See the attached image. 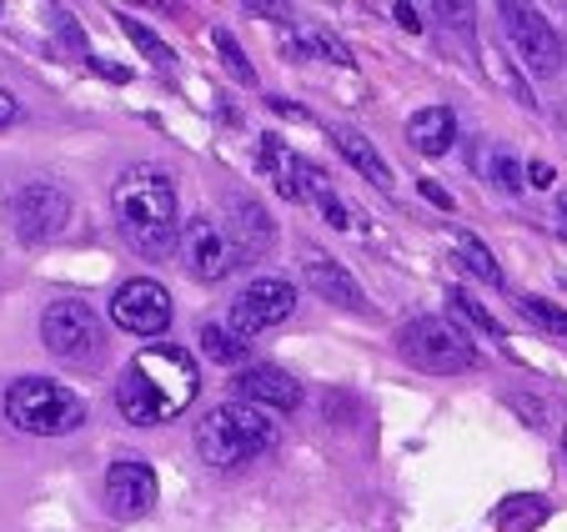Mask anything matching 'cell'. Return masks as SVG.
I'll use <instances>...</instances> for the list:
<instances>
[{
  "label": "cell",
  "mask_w": 567,
  "mask_h": 532,
  "mask_svg": "<svg viewBox=\"0 0 567 532\" xmlns=\"http://www.w3.org/2000/svg\"><path fill=\"white\" fill-rule=\"evenodd\" d=\"M457 256L477 272L482 282H493V287H503V266H497V256L487 252V246L477 242V236H457Z\"/></svg>",
  "instance_id": "cell-21"
},
{
  "label": "cell",
  "mask_w": 567,
  "mask_h": 532,
  "mask_svg": "<svg viewBox=\"0 0 567 532\" xmlns=\"http://www.w3.org/2000/svg\"><path fill=\"white\" fill-rule=\"evenodd\" d=\"M291 311H297V287H291V282H281V277H261V282H251L247 291H236L231 307H226L221 327L231 331V337L251 341V337H261L267 327L287 321Z\"/></svg>",
  "instance_id": "cell-7"
},
{
  "label": "cell",
  "mask_w": 567,
  "mask_h": 532,
  "mask_svg": "<svg viewBox=\"0 0 567 532\" xmlns=\"http://www.w3.org/2000/svg\"><path fill=\"white\" fill-rule=\"evenodd\" d=\"M417 192H422V196H427V202H437V206H452V196H447V192H442V186H437V182H422V186H417Z\"/></svg>",
  "instance_id": "cell-30"
},
{
  "label": "cell",
  "mask_w": 567,
  "mask_h": 532,
  "mask_svg": "<svg viewBox=\"0 0 567 532\" xmlns=\"http://www.w3.org/2000/svg\"><path fill=\"white\" fill-rule=\"evenodd\" d=\"M396 21H402V25H408V31H417V11H412V6H396Z\"/></svg>",
  "instance_id": "cell-33"
},
{
  "label": "cell",
  "mask_w": 567,
  "mask_h": 532,
  "mask_svg": "<svg viewBox=\"0 0 567 532\" xmlns=\"http://www.w3.org/2000/svg\"><path fill=\"white\" fill-rule=\"evenodd\" d=\"M301 277H307V287L317 291V297L337 301V307H347V311H367V297H362V287H357V277L342 262H332V256L307 252L301 256Z\"/></svg>",
  "instance_id": "cell-14"
},
{
  "label": "cell",
  "mask_w": 567,
  "mask_h": 532,
  "mask_svg": "<svg viewBox=\"0 0 567 532\" xmlns=\"http://www.w3.org/2000/svg\"><path fill=\"white\" fill-rule=\"evenodd\" d=\"M111 321L126 327L131 337H161V331L172 327V297H166L161 282L131 277V282H121L116 297H111Z\"/></svg>",
  "instance_id": "cell-9"
},
{
  "label": "cell",
  "mask_w": 567,
  "mask_h": 532,
  "mask_svg": "<svg viewBox=\"0 0 567 532\" xmlns=\"http://www.w3.org/2000/svg\"><path fill=\"white\" fill-rule=\"evenodd\" d=\"M196 387H202V377H196L192 351L161 341V347H146L131 357V367L116 382V407L126 422L161 427L196 402Z\"/></svg>",
  "instance_id": "cell-1"
},
{
  "label": "cell",
  "mask_w": 567,
  "mask_h": 532,
  "mask_svg": "<svg viewBox=\"0 0 567 532\" xmlns=\"http://www.w3.org/2000/svg\"><path fill=\"white\" fill-rule=\"evenodd\" d=\"M297 182H301V196H311L317 202V212L327 216V226H337V232H347L352 226V216H347V206H342V196L332 192V186L317 176V166H307V161H297Z\"/></svg>",
  "instance_id": "cell-18"
},
{
  "label": "cell",
  "mask_w": 567,
  "mask_h": 532,
  "mask_svg": "<svg viewBox=\"0 0 567 532\" xmlns=\"http://www.w3.org/2000/svg\"><path fill=\"white\" fill-rule=\"evenodd\" d=\"M517 307H523V317L537 321L543 331H553V337H567V311L563 307H553V301H543V297H523Z\"/></svg>",
  "instance_id": "cell-23"
},
{
  "label": "cell",
  "mask_w": 567,
  "mask_h": 532,
  "mask_svg": "<svg viewBox=\"0 0 567 532\" xmlns=\"http://www.w3.org/2000/svg\"><path fill=\"white\" fill-rule=\"evenodd\" d=\"M513 402H517V412H523L527 417V422H543V402H533V397H513Z\"/></svg>",
  "instance_id": "cell-28"
},
{
  "label": "cell",
  "mask_w": 567,
  "mask_h": 532,
  "mask_svg": "<svg viewBox=\"0 0 567 532\" xmlns=\"http://www.w3.org/2000/svg\"><path fill=\"white\" fill-rule=\"evenodd\" d=\"M452 307H457V311H462V317H467V321H472V327H487V331H497V321H493V317H487V307H482V301H472V297H467V291H452Z\"/></svg>",
  "instance_id": "cell-26"
},
{
  "label": "cell",
  "mask_w": 567,
  "mask_h": 532,
  "mask_svg": "<svg viewBox=\"0 0 567 532\" xmlns=\"http://www.w3.org/2000/svg\"><path fill=\"white\" fill-rule=\"evenodd\" d=\"M493 176L507 186V192H517V186H523V171H517L513 151H497V156H493Z\"/></svg>",
  "instance_id": "cell-27"
},
{
  "label": "cell",
  "mask_w": 567,
  "mask_h": 532,
  "mask_svg": "<svg viewBox=\"0 0 567 532\" xmlns=\"http://www.w3.org/2000/svg\"><path fill=\"white\" fill-rule=\"evenodd\" d=\"M408 141L422 156H447L452 141H457V116H452L447 106H422L417 116L408 121Z\"/></svg>",
  "instance_id": "cell-17"
},
{
  "label": "cell",
  "mask_w": 567,
  "mask_h": 532,
  "mask_svg": "<svg viewBox=\"0 0 567 532\" xmlns=\"http://www.w3.org/2000/svg\"><path fill=\"white\" fill-rule=\"evenodd\" d=\"M176 252L186 256L192 277H202V282H221L226 272H231V262H236L231 236H226L216 222H206V216H192V222H186L182 246H176Z\"/></svg>",
  "instance_id": "cell-11"
},
{
  "label": "cell",
  "mask_w": 567,
  "mask_h": 532,
  "mask_svg": "<svg viewBox=\"0 0 567 532\" xmlns=\"http://www.w3.org/2000/svg\"><path fill=\"white\" fill-rule=\"evenodd\" d=\"M271 448H277V422L261 407L226 402V407H212L202 417V427H196V452L212 468H241V462L261 458Z\"/></svg>",
  "instance_id": "cell-3"
},
{
  "label": "cell",
  "mask_w": 567,
  "mask_h": 532,
  "mask_svg": "<svg viewBox=\"0 0 567 532\" xmlns=\"http://www.w3.org/2000/svg\"><path fill=\"white\" fill-rule=\"evenodd\" d=\"M503 31L513 35L527 71H537V75L563 71V35L547 25L543 11H533V6H503Z\"/></svg>",
  "instance_id": "cell-10"
},
{
  "label": "cell",
  "mask_w": 567,
  "mask_h": 532,
  "mask_svg": "<svg viewBox=\"0 0 567 532\" xmlns=\"http://www.w3.org/2000/svg\"><path fill=\"white\" fill-rule=\"evenodd\" d=\"M111 212L131 252L146 262H166L182 246V206H176V186L166 171L126 166L111 186Z\"/></svg>",
  "instance_id": "cell-2"
},
{
  "label": "cell",
  "mask_w": 567,
  "mask_h": 532,
  "mask_svg": "<svg viewBox=\"0 0 567 532\" xmlns=\"http://www.w3.org/2000/svg\"><path fill=\"white\" fill-rule=\"evenodd\" d=\"M16 121V101H11V91H0V131Z\"/></svg>",
  "instance_id": "cell-32"
},
{
  "label": "cell",
  "mask_w": 567,
  "mask_h": 532,
  "mask_svg": "<svg viewBox=\"0 0 567 532\" xmlns=\"http://www.w3.org/2000/svg\"><path fill=\"white\" fill-rule=\"evenodd\" d=\"M527 176H533V186H553V166H547V161H533Z\"/></svg>",
  "instance_id": "cell-31"
},
{
  "label": "cell",
  "mask_w": 567,
  "mask_h": 532,
  "mask_svg": "<svg viewBox=\"0 0 567 532\" xmlns=\"http://www.w3.org/2000/svg\"><path fill=\"white\" fill-rule=\"evenodd\" d=\"M547 518V508L537 498H513L503 508V532H533V522Z\"/></svg>",
  "instance_id": "cell-24"
},
{
  "label": "cell",
  "mask_w": 567,
  "mask_h": 532,
  "mask_svg": "<svg viewBox=\"0 0 567 532\" xmlns=\"http://www.w3.org/2000/svg\"><path fill=\"white\" fill-rule=\"evenodd\" d=\"M71 222V196L51 182H25L21 192L11 196V226L21 242L41 246L51 236H61V226Z\"/></svg>",
  "instance_id": "cell-8"
},
{
  "label": "cell",
  "mask_w": 567,
  "mask_h": 532,
  "mask_svg": "<svg viewBox=\"0 0 567 532\" xmlns=\"http://www.w3.org/2000/svg\"><path fill=\"white\" fill-rule=\"evenodd\" d=\"M332 141H337V151H342L347 166H357V171L367 176V182L386 186V192L396 186V176H392V166H386V156L362 136V131H352V126H332Z\"/></svg>",
  "instance_id": "cell-16"
},
{
  "label": "cell",
  "mask_w": 567,
  "mask_h": 532,
  "mask_svg": "<svg viewBox=\"0 0 567 532\" xmlns=\"http://www.w3.org/2000/svg\"><path fill=\"white\" fill-rule=\"evenodd\" d=\"M557 212H563V222H567V192H563V196H557Z\"/></svg>",
  "instance_id": "cell-34"
},
{
  "label": "cell",
  "mask_w": 567,
  "mask_h": 532,
  "mask_svg": "<svg viewBox=\"0 0 567 532\" xmlns=\"http://www.w3.org/2000/svg\"><path fill=\"white\" fill-rule=\"evenodd\" d=\"M41 337L55 357H65V362H91V357H101V347H106V331H101L96 311L75 297H61L45 307Z\"/></svg>",
  "instance_id": "cell-6"
},
{
  "label": "cell",
  "mask_w": 567,
  "mask_h": 532,
  "mask_svg": "<svg viewBox=\"0 0 567 532\" xmlns=\"http://www.w3.org/2000/svg\"><path fill=\"white\" fill-rule=\"evenodd\" d=\"M202 347H206V357H212L216 367H241L247 362V341L231 337L221 321H206L202 327Z\"/></svg>",
  "instance_id": "cell-20"
},
{
  "label": "cell",
  "mask_w": 567,
  "mask_h": 532,
  "mask_svg": "<svg viewBox=\"0 0 567 532\" xmlns=\"http://www.w3.org/2000/svg\"><path fill=\"white\" fill-rule=\"evenodd\" d=\"M402 357L422 372H472L477 367V347L462 337V327L442 317H417L402 331Z\"/></svg>",
  "instance_id": "cell-5"
},
{
  "label": "cell",
  "mask_w": 567,
  "mask_h": 532,
  "mask_svg": "<svg viewBox=\"0 0 567 532\" xmlns=\"http://www.w3.org/2000/svg\"><path fill=\"white\" fill-rule=\"evenodd\" d=\"M271 111H277V116H297V121H311L307 111H301V106H291V101H281V96H271Z\"/></svg>",
  "instance_id": "cell-29"
},
{
  "label": "cell",
  "mask_w": 567,
  "mask_h": 532,
  "mask_svg": "<svg viewBox=\"0 0 567 532\" xmlns=\"http://www.w3.org/2000/svg\"><path fill=\"white\" fill-rule=\"evenodd\" d=\"M261 156H267V171H271V182H277V192L287 196V202H301V182H297V161L301 156H291L277 136L261 141Z\"/></svg>",
  "instance_id": "cell-19"
},
{
  "label": "cell",
  "mask_w": 567,
  "mask_h": 532,
  "mask_svg": "<svg viewBox=\"0 0 567 532\" xmlns=\"http://www.w3.org/2000/svg\"><path fill=\"white\" fill-rule=\"evenodd\" d=\"M236 392L247 397V407H271V412L301 407V382L287 367H247V372H236Z\"/></svg>",
  "instance_id": "cell-13"
},
{
  "label": "cell",
  "mask_w": 567,
  "mask_h": 532,
  "mask_svg": "<svg viewBox=\"0 0 567 532\" xmlns=\"http://www.w3.org/2000/svg\"><path fill=\"white\" fill-rule=\"evenodd\" d=\"M116 21H121V31H126V35H131V41H136V45H141V51H146V55H151V61H166V65H172V61H176V55H172V51H166V45H161V35H156V31H146V25H141V21H131V16H126V11H121V16H116Z\"/></svg>",
  "instance_id": "cell-25"
},
{
  "label": "cell",
  "mask_w": 567,
  "mask_h": 532,
  "mask_svg": "<svg viewBox=\"0 0 567 532\" xmlns=\"http://www.w3.org/2000/svg\"><path fill=\"white\" fill-rule=\"evenodd\" d=\"M212 45H216V55L226 61V71H231L236 81H247V85L257 81V71H251V61L241 55V45H236V35H231V31H221V25H216V31H212Z\"/></svg>",
  "instance_id": "cell-22"
},
{
  "label": "cell",
  "mask_w": 567,
  "mask_h": 532,
  "mask_svg": "<svg viewBox=\"0 0 567 532\" xmlns=\"http://www.w3.org/2000/svg\"><path fill=\"white\" fill-rule=\"evenodd\" d=\"M106 508L116 512L121 522L146 518V512L156 508V472H151L146 462H136V458L111 462V472H106Z\"/></svg>",
  "instance_id": "cell-12"
},
{
  "label": "cell",
  "mask_w": 567,
  "mask_h": 532,
  "mask_svg": "<svg viewBox=\"0 0 567 532\" xmlns=\"http://www.w3.org/2000/svg\"><path fill=\"white\" fill-rule=\"evenodd\" d=\"M6 417L31 437H61V432H75V427L86 422V402H81V392H71L65 382L21 377V382H11V392H6Z\"/></svg>",
  "instance_id": "cell-4"
},
{
  "label": "cell",
  "mask_w": 567,
  "mask_h": 532,
  "mask_svg": "<svg viewBox=\"0 0 567 532\" xmlns=\"http://www.w3.org/2000/svg\"><path fill=\"white\" fill-rule=\"evenodd\" d=\"M563 448H567V427H563Z\"/></svg>",
  "instance_id": "cell-35"
},
{
  "label": "cell",
  "mask_w": 567,
  "mask_h": 532,
  "mask_svg": "<svg viewBox=\"0 0 567 532\" xmlns=\"http://www.w3.org/2000/svg\"><path fill=\"white\" fill-rule=\"evenodd\" d=\"M226 216H231V252L236 256L257 262V256H267L271 246H277V226H271V216L261 212L251 196H231Z\"/></svg>",
  "instance_id": "cell-15"
}]
</instances>
